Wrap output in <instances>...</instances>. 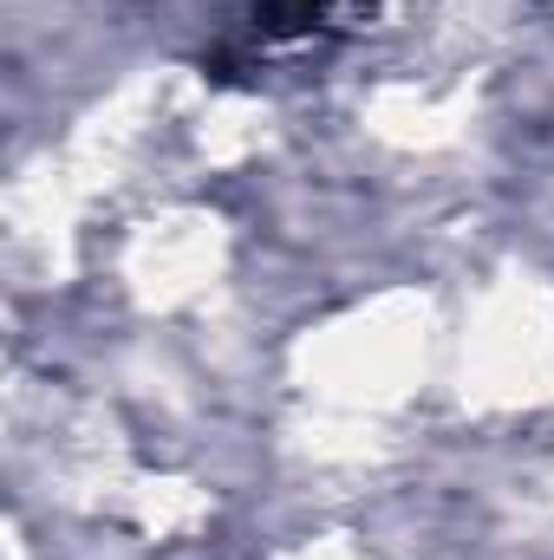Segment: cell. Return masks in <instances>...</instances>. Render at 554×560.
<instances>
[{"label":"cell","instance_id":"1","mask_svg":"<svg viewBox=\"0 0 554 560\" xmlns=\"http://www.w3.org/2000/svg\"><path fill=\"white\" fill-rule=\"evenodd\" d=\"M320 7H326V0H268V26H280V33H287V26H307Z\"/></svg>","mask_w":554,"mask_h":560}]
</instances>
